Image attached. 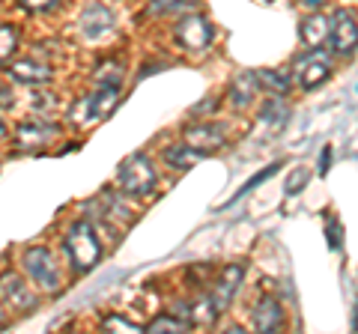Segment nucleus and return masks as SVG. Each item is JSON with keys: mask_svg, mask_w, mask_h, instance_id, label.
<instances>
[{"mask_svg": "<svg viewBox=\"0 0 358 334\" xmlns=\"http://www.w3.org/2000/svg\"><path fill=\"white\" fill-rule=\"evenodd\" d=\"M63 248H66V257L72 260L75 272H93L99 260H102V245H99L90 221H75L63 239Z\"/></svg>", "mask_w": 358, "mask_h": 334, "instance_id": "1", "label": "nucleus"}, {"mask_svg": "<svg viewBox=\"0 0 358 334\" xmlns=\"http://www.w3.org/2000/svg\"><path fill=\"white\" fill-rule=\"evenodd\" d=\"M117 182L122 188V194H129V197H147V194L155 191L159 173H155V164L147 159V155L134 152V155H129V159L120 164Z\"/></svg>", "mask_w": 358, "mask_h": 334, "instance_id": "2", "label": "nucleus"}, {"mask_svg": "<svg viewBox=\"0 0 358 334\" xmlns=\"http://www.w3.org/2000/svg\"><path fill=\"white\" fill-rule=\"evenodd\" d=\"M21 266H24L30 281L42 286L45 293H57L60 289V269L48 248H27L21 254Z\"/></svg>", "mask_w": 358, "mask_h": 334, "instance_id": "3", "label": "nucleus"}, {"mask_svg": "<svg viewBox=\"0 0 358 334\" xmlns=\"http://www.w3.org/2000/svg\"><path fill=\"white\" fill-rule=\"evenodd\" d=\"M212 36H215V30H212L206 15H185L176 24V42L185 51H206L212 45Z\"/></svg>", "mask_w": 358, "mask_h": 334, "instance_id": "4", "label": "nucleus"}, {"mask_svg": "<svg viewBox=\"0 0 358 334\" xmlns=\"http://www.w3.org/2000/svg\"><path fill=\"white\" fill-rule=\"evenodd\" d=\"M0 298H3L6 307L21 310V314H30V310L36 307V293H33L30 284L15 272L0 275Z\"/></svg>", "mask_w": 358, "mask_h": 334, "instance_id": "5", "label": "nucleus"}, {"mask_svg": "<svg viewBox=\"0 0 358 334\" xmlns=\"http://www.w3.org/2000/svg\"><path fill=\"white\" fill-rule=\"evenodd\" d=\"M224 140H227V135H224V126H218V122H194L182 135V143L192 147L197 155L218 152L224 147Z\"/></svg>", "mask_w": 358, "mask_h": 334, "instance_id": "6", "label": "nucleus"}, {"mask_svg": "<svg viewBox=\"0 0 358 334\" xmlns=\"http://www.w3.org/2000/svg\"><path fill=\"white\" fill-rule=\"evenodd\" d=\"M355 39H358V24H355V15L346 13V9H338V13L331 15V30H329V42L334 54H346L355 51Z\"/></svg>", "mask_w": 358, "mask_h": 334, "instance_id": "7", "label": "nucleus"}, {"mask_svg": "<svg viewBox=\"0 0 358 334\" xmlns=\"http://www.w3.org/2000/svg\"><path fill=\"white\" fill-rule=\"evenodd\" d=\"M242 277H245V266H242V263H230L227 269L218 275L215 286H212V296H209V298H212V307L218 310V317L230 307L233 296H236V289H239V284H242Z\"/></svg>", "mask_w": 358, "mask_h": 334, "instance_id": "8", "label": "nucleus"}, {"mask_svg": "<svg viewBox=\"0 0 358 334\" xmlns=\"http://www.w3.org/2000/svg\"><path fill=\"white\" fill-rule=\"evenodd\" d=\"M329 75H331V63L326 54H317V48H313L305 60L296 63V78H299L301 90H317L322 81H329Z\"/></svg>", "mask_w": 358, "mask_h": 334, "instance_id": "9", "label": "nucleus"}, {"mask_svg": "<svg viewBox=\"0 0 358 334\" xmlns=\"http://www.w3.org/2000/svg\"><path fill=\"white\" fill-rule=\"evenodd\" d=\"M329 30H331V18L313 13V15H308V18H301V24H299V39H301V45H305L308 51H313V48L320 51V48L329 42Z\"/></svg>", "mask_w": 358, "mask_h": 334, "instance_id": "10", "label": "nucleus"}, {"mask_svg": "<svg viewBox=\"0 0 358 334\" xmlns=\"http://www.w3.org/2000/svg\"><path fill=\"white\" fill-rule=\"evenodd\" d=\"M78 24H81L84 39H99V36H105V33L114 27V13H110L108 6H102V3H93V6H87L81 13Z\"/></svg>", "mask_w": 358, "mask_h": 334, "instance_id": "11", "label": "nucleus"}, {"mask_svg": "<svg viewBox=\"0 0 358 334\" xmlns=\"http://www.w3.org/2000/svg\"><path fill=\"white\" fill-rule=\"evenodd\" d=\"M251 322H254L257 331H275V328H281V322H284L281 302H278L275 296H263L260 302H257V307H254Z\"/></svg>", "mask_w": 358, "mask_h": 334, "instance_id": "12", "label": "nucleus"}, {"mask_svg": "<svg viewBox=\"0 0 358 334\" xmlns=\"http://www.w3.org/2000/svg\"><path fill=\"white\" fill-rule=\"evenodd\" d=\"M9 75L21 84H48L51 81V66L36 60V57H21L15 63H9Z\"/></svg>", "mask_w": 358, "mask_h": 334, "instance_id": "13", "label": "nucleus"}, {"mask_svg": "<svg viewBox=\"0 0 358 334\" xmlns=\"http://www.w3.org/2000/svg\"><path fill=\"white\" fill-rule=\"evenodd\" d=\"M173 314L179 319H185L188 326H212V322L218 319V310L212 307V298L203 296V298H197V302H182V305H176Z\"/></svg>", "mask_w": 358, "mask_h": 334, "instance_id": "14", "label": "nucleus"}, {"mask_svg": "<svg viewBox=\"0 0 358 334\" xmlns=\"http://www.w3.org/2000/svg\"><path fill=\"white\" fill-rule=\"evenodd\" d=\"M54 135H57L54 126H45V122H27V126H21L15 131V143H18V150H42Z\"/></svg>", "mask_w": 358, "mask_h": 334, "instance_id": "15", "label": "nucleus"}, {"mask_svg": "<svg viewBox=\"0 0 358 334\" xmlns=\"http://www.w3.org/2000/svg\"><path fill=\"white\" fill-rule=\"evenodd\" d=\"M90 99V119H105L117 110L120 105V87H99Z\"/></svg>", "mask_w": 358, "mask_h": 334, "instance_id": "16", "label": "nucleus"}, {"mask_svg": "<svg viewBox=\"0 0 358 334\" xmlns=\"http://www.w3.org/2000/svg\"><path fill=\"white\" fill-rule=\"evenodd\" d=\"M257 90H260V84H257L254 72L236 75V78H233V84H230V102H233V108H248L254 102Z\"/></svg>", "mask_w": 358, "mask_h": 334, "instance_id": "17", "label": "nucleus"}, {"mask_svg": "<svg viewBox=\"0 0 358 334\" xmlns=\"http://www.w3.org/2000/svg\"><path fill=\"white\" fill-rule=\"evenodd\" d=\"M257 75V84H260V90L266 93H272V96H287L289 93V75L281 72V69H260V72H254Z\"/></svg>", "mask_w": 358, "mask_h": 334, "instance_id": "18", "label": "nucleus"}, {"mask_svg": "<svg viewBox=\"0 0 358 334\" xmlns=\"http://www.w3.org/2000/svg\"><path fill=\"white\" fill-rule=\"evenodd\" d=\"M197 159L200 155L192 147H185V143H173V147L164 150V164H171L173 170H188V167L197 164Z\"/></svg>", "mask_w": 358, "mask_h": 334, "instance_id": "19", "label": "nucleus"}, {"mask_svg": "<svg viewBox=\"0 0 358 334\" xmlns=\"http://www.w3.org/2000/svg\"><path fill=\"white\" fill-rule=\"evenodd\" d=\"M93 78H96L99 87H120V81L126 78V69H122L120 60H102L96 66Z\"/></svg>", "mask_w": 358, "mask_h": 334, "instance_id": "20", "label": "nucleus"}, {"mask_svg": "<svg viewBox=\"0 0 358 334\" xmlns=\"http://www.w3.org/2000/svg\"><path fill=\"white\" fill-rule=\"evenodd\" d=\"M188 328H192V326H188L185 319H179L176 314H164V317H155L143 331H152V334H173V331H188Z\"/></svg>", "mask_w": 358, "mask_h": 334, "instance_id": "21", "label": "nucleus"}, {"mask_svg": "<svg viewBox=\"0 0 358 334\" xmlns=\"http://www.w3.org/2000/svg\"><path fill=\"white\" fill-rule=\"evenodd\" d=\"M15 48H18V30L13 24H0V66L13 60Z\"/></svg>", "mask_w": 358, "mask_h": 334, "instance_id": "22", "label": "nucleus"}, {"mask_svg": "<svg viewBox=\"0 0 358 334\" xmlns=\"http://www.w3.org/2000/svg\"><path fill=\"white\" fill-rule=\"evenodd\" d=\"M194 0H150L147 15H171V13H182V9H192Z\"/></svg>", "mask_w": 358, "mask_h": 334, "instance_id": "23", "label": "nucleus"}, {"mask_svg": "<svg viewBox=\"0 0 358 334\" xmlns=\"http://www.w3.org/2000/svg\"><path fill=\"white\" fill-rule=\"evenodd\" d=\"M281 164H284V161H275V164H268V167H266V170H260V173H257V176H251V180H248V182H245V185L239 188V191H236V197H233V200H230V203H236V200H239V197H245V194H248V191H254V188H257V185H260V182H266V180H268V176H275L278 170H281Z\"/></svg>", "mask_w": 358, "mask_h": 334, "instance_id": "24", "label": "nucleus"}, {"mask_svg": "<svg viewBox=\"0 0 358 334\" xmlns=\"http://www.w3.org/2000/svg\"><path fill=\"white\" fill-rule=\"evenodd\" d=\"M260 117H263V122H268V126H281L284 122V117H287V108L281 105V102H266L263 105V110H260Z\"/></svg>", "mask_w": 358, "mask_h": 334, "instance_id": "25", "label": "nucleus"}, {"mask_svg": "<svg viewBox=\"0 0 358 334\" xmlns=\"http://www.w3.org/2000/svg\"><path fill=\"white\" fill-rule=\"evenodd\" d=\"M72 122H90V99H75V105L69 108Z\"/></svg>", "mask_w": 358, "mask_h": 334, "instance_id": "26", "label": "nucleus"}, {"mask_svg": "<svg viewBox=\"0 0 358 334\" xmlns=\"http://www.w3.org/2000/svg\"><path fill=\"white\" fill-rule=\"evenodd\" d=\"M308 185V170H305V167H299V170H293V173H289V180H287V194H296V191H301V188H305Z\"/></svg>", "mask_w": 358, "mask_h": 334, "instance_id": "27", "label": "nucleus"}, {"mask_svg": "<svg viewBox=\"0 0 358 334\" xmlns=\"http://www.w3.org/2000/svg\"><path fill=\"white\" fill-rule=\"evenodd\" d=\"M105 328L108 331H122V334H126V331H143L141 326H134V322H129V319H122V317H108L105 319Z\"/></svg>", "mask_w": 358, "mask_h": 334, "instance_id": "28", "label": "nucleus"}, {"mask_svg": "<svg viewBox=\"0 0 358 334\" xmlns=\"http://www.w3.org/2000/svg\"><path fill=\"white\" fill-rule=\"evenodd\" d=\"M60 0H18L21 9H27V13H48V9H54Z\"/></svg>", "mask_w": 358, "mask_h": 334, "instance_id": "29", "label": "nucleus"}, {"mask_svg": "<svg viewBox=\"0 0 358 334\" xmlns=\"http://www.w3.org/2000/svg\"><path fill=\"white\" fill-rule=\"evenodd\" d=\"M329 245L331 248H341V224L338 221H331L329 224Z\"/></svg>", "mask_w": 358, "mask_h": 334, "instance_id": "30", "label": "nucleus"}, {"mask_svg": "<svg viewBox=\"0 0 358 334\" xmlns=\"http://www.w3.org/2000/svg\"><path fill=\"white\" fill-rule=\"evenodd\" d=\"M13 102H15L13 90H9L6 84H0V108H13Z\"/></svg>", "mask_w": 358, "mask_h": 334, "instance_id": "31", "label": "nucleus"}, {"mask_svg": "<svg viewBox=\"0 0 358 334\" xmlns=\"http://www.w3.org/2000/svg\"><path fill=\"white\" fill-rule=\"evenodd\" d=\"M200 110H203V114H209V110H215V99H206V102L194 105V108H192V114H200Z\"/></svg>", "mask_w": 358, "mask_h": 334, "instance_id": "32", "label": "nucleus"}, {"mask_svg": "<svg viewBox=\"0 0 358 334\" xmlns=\"http://www.w3.org/2000/svg\"><path fill=\"white\" fill-rule=\"evenodd\" d=\"M329 159H331V150L326 147V152L320 155V173H326V170H329Z\"/></svg>", "mask_w": 358, "mask_h": 334, "instance_id": "33", "label": "nucleus"}, {"mask_svg": "<svg viewBox=\"0 0 358 334\" xmlns=\"http://www.w3.org/2000/svg\"><path fill=\"white\" fill-rule=\"evenodd\" d=\"M322 3H326V0H301V6H310V9L313 6H322Z\"/></svg>", "mask_w": 358, "mask_h": 334, "instance_id": "34", "label": "nucleus"}, {"mask_svg": "<svg viewBox=\"0 0 358 334\" xmlns=\"http://www.w3.org/2000/svg\"><path fill=\"white\" fill-rule=\"evenodd\" d=\"M3 138H6V122L0 119V140H3Z\"/></svg>", "mask_w": 358, "mask_h": 334, "instance_id": "35", "label": "nucleus"}, {"mask_svg": "<svg viewBox=\"0 0 358 334\" xmlns=\"http://www.w3.org/2000/svg\"><path fill=\"white\" fill-rule=\"evenodd\" d=\"M0 322H3V307H0Z\"/></svg>", "mask_w": 358, "mask_h": 334, "instance_id": "36", "label": "nucleus"}]
</instances>
